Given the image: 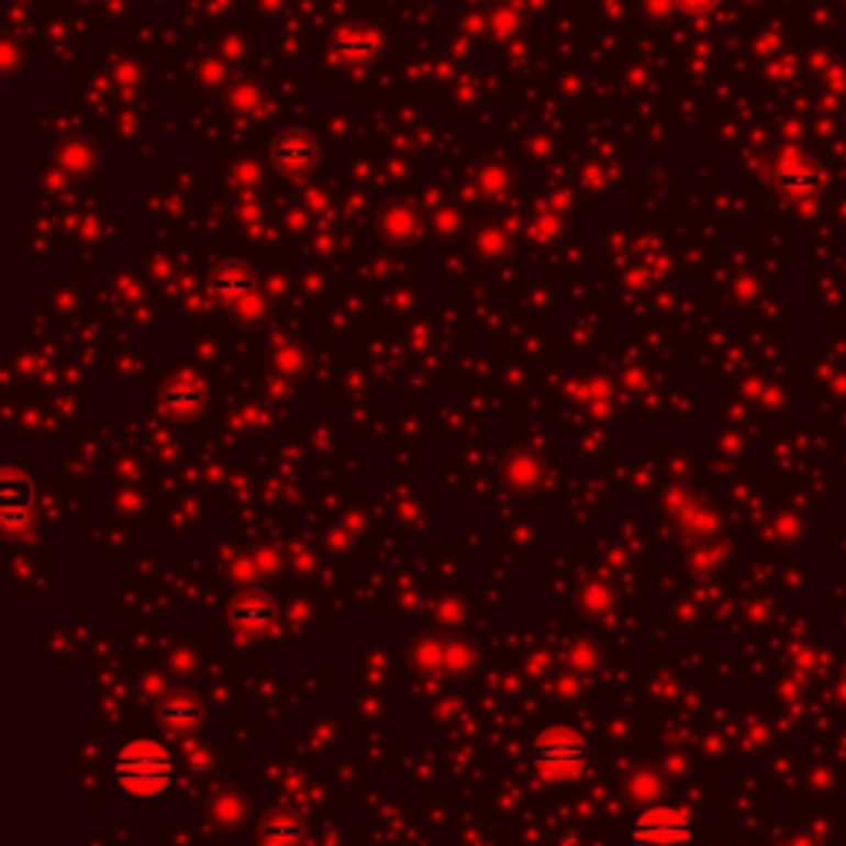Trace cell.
I'll return each mask as SVG.
<instances>
[{"instance_id": "1", "label": "cell", "mask_w": 846, "mask_h": 846, "mask_svg": "<svg viewBox=\"0 0 846 846\" xmlns=\"http://www.w3.org/2000/svg\"><path fill=\"white\" fill-rule=\"evenodd\" d=\"M113 777L133 797H156L172 783L176 757L169 754L166 744H159L153 737H136L116 750Z\"/></svg>"}, {"instance_id": "2", "label": "cell", "mask_w": 846, "mask_h": 846, "mask_svg": "<svg viewBox=\"0 0 846 846\" xmlns=\"http://www.w3.org/2000/svg\"><path fill=\"white\" fill-rule=\"evenodd\" d=\"M533 767L546 777V780H572L579 770H586V760H589V741L569 727V724H559V727H546L536 741H533Z\"/></svg>"}, {"instance_id": "3", "label": "cell", "mask_w": 846, "mask_h": 846, "mask_svg": "<svg viewBox=\"0 0 846 846\" xmlns=\"http://www.w3.org/2000/svg\"><path fill=\"white\" fill-rule=\"evenodd\" d=\"M628 846H694L691 813L681 806H648L635 816Z\"/></svg>"}, {"instance_id": "4", "label": "cell", "mask_w": 846, "mask_h": 846, "mask_svg": "<svg viewBox=\"0 0 846 846\" xmlns=\"http://www.w3.org/2000/svg\"><path fill=\"white\" fill-rule=\"evenodd\" d=\"M0 520H4L8 533H18L31 523L34 513V483L21 470H8L0 480Z\"/></svg>"}, {"instance_id": "5", "label": "cell", "mask_w": 846, "mask_h": 846, "mask_svg": "<svg viewBox=\"0 0 846 846\" xmlns=\"http://www.w3.org/2000/svg\"><path fill=\"white\" fill-rule=\"evenodd\" d=\"M271 156H275V163L285 166V169H304V166L314 163L318 143H314V136L304 133V130H281V133L275 136V143H271Z\"/></svg>"}, {"instance_id": "6", "label": "cell", "mask_w": 846, "mask_h": 846, "mask_svg": "<svg viewBox=\"0 0 846 846\" xmlns=\"http://www.w3.org/2000/svg\"><path fill=\"white\" fill-rule=\"evenodd\" d=\"M275 605L268 602V599H261V595H248V599H242V602H235L232 605V622L238 625V628H248V632H255V628H268L271 622H275Z\"/></svg>"}, {"instance_id": "7", "label": "cell", "mask_w": 846, "mask_h": 846, "mask_svg": "<svg viewBox=\"0 0 846 846\" xmlns=\"http://www.w3.org/2000/svg\"><path fill=\"white\" fill-rule=\"evenodd\" d=\"M202 711L192 698L186 694H172L163 708H159V721L169 727V731H192L199 724Z\"/></svg>"}, {"instance_id": "8", "label": "cell", "mask_w": 846, "mask_h": 846, "mask_svg": "<svg viewBox=\"0 0 846 846\" xmlns=\"http://www.w3.org/2000/svg\"><path fill=\"white\" fill-rule=\"evenodd\" d=\"M163 403H166L172 413H196V410L205 403V390H202L196 380H179V383H172V387L163 393Z\"/></svg>"}, {"instance_id": "9", "label": "cell", "mask_w": 846, "mask_h": 846, "mask_svg": "<svg viewBox=\"0 0 846 846\" xmlns=\"http://www.w3.org/2000/svg\"><path fill=\"white\" fill-rule=\"evenodd\" d=\"M212 288H215V294H222V298H245V294L255 288V281H252V275H248V271H242V268L229 265V268H222V271L215 275Z\"/></svg>"}, {"instance_id": "10", "label": "cell", "mask_w": 846, "mask_h": 846, "mask_svg": "<svg viewBox=\"0 0 846 846\" xmlns=\"http://www.w3.org/2000/svg\"><path fill=\"white\" fill-rule=\"evenodd\" d=\"M823 182V176L816 169H793V172H783L780 176V186L787 192H813L816 186Z\"/></svg>"}, {"instance_id": "11", "label": "cell", "mask_w": 846, "mask_h": 846, "mask_svg": "<svg viewBox=\"0 0 846 846\" xmlns=\"http://www.w3.org/2000/svg\"><path fill=\"white\" fill-rule=\"evenodd\" d=\"M298 839V826L291 823V820H271L268 826H265V843L268 846H288V843H294Z\"/></svg>"}, {"instance_id": "12", "label": "cell", "mask_w": 846, "mask_h": 846, "mask_svg": "<svg viewBox=\"0 0 846 846\" xmlns=\"http://www.w3.org/2000/svg\"><path fill=\"white\" fill-rule=\"evenodd\" d=\"M337 51H344V54H350V57H364V54H370V51H374V37L350 31V34H344V37H341Z\"/></svg>"}, {"instance_id": "13", "label": "cell", "mask_w": 846, "mask_h": 846, "mask_svg": "<svg viewBox=\"0 0 846 846\" xmlns=\"http://www.w3.org/2000/svg\"><path fill=\"white\" fill-rule=\"evenodd\" d=\"M678 8H684V11H711V8H717L721 0H675Z\"/></svg>"}]
</instances>
